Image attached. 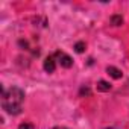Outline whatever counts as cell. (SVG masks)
Masks as SVG:
<instances>
[{
	"mask_svg": "<svg viewBox=\"0 0 129 129\" xmlns=\"http://www.w3.org/2000/svg\"><path fill=\"white\" fill-rule=\"evenodd\" d=\"M23 100H24V93L18 87H12L9 90H5L2 87V108L8 114H12V115L20 114Z\"/></svg>",
	"mask_w": 129,
	"mask_h": 129,
	"instance_id": "obj_1",
	"label": "cell"
},
{
	"mask_svg": "<svg viewBox=\"0 0 129 129\" xmlns=\"http://www.w3.org/2000/svg\"><path fill=\"white\" fill-rule=\"evenodd\" d=\"M111 23H112L114 26H120V24L123 23L121 15H112V17H111Z\"/></svg>",
	"mask_w": 129,
	"mask_h": 129,
	"instance_id": "obj_6",
	"label": "cell"
},
{
	"mask_svg": "<svg viewBox=\"0 0 129 129\" xmlns=\"http://www.w3.org/2000/svg\"><path fill=\"white\" fill-rule=\"evenodd\" d=\"M52 129H67V127H62V126H56V127H52Z\"/></svg>",
	"mask_w": 129,
	"mask_h": 129,
	"instance_id": "obj_9",
	"label": "cell"
},
{
	"mask_svg": "<svg viewBox=\"0 0 129 129\" xmlns=\"http://www.w3.org/2000/svg\"><path fill=\"white\" fill-rule=\"evenodd\" d=\"M55 69H56V56H55V55H50V56H47L46 61H44V70H46L47 73H53Z\"/></svg>",
	"mask_w": 129,
	"mask_h": 129,
	"instance_id": "obj_3",
	"label": "cell"
},
{
	"mask_svg": "<svg viewBox=\"0 0 129 129\" xmlns=\"http://www.w3.org/2000/svg\"><path fill=\"white\" fill-rule=\"evenodd\" d=\"M18 129H34V126H32L30 123H21V124L18 126Z\"/></svg>",
	"mask_w": 129,
	"mask_h": 129,
	"instance_id": "obj_8",
	"label": "cell"
},
{
	"mask_svg": "<svg viewBox=\"0 0 129 129\" xmlns=\"http://www.w3.org/2000/svg\"><path fill=\"white\" fill-rule=\"evenodd\" d=\"M106 72H108V75H109L111 78H114V79H120V78L123 76V73H121L118 69H115V67H108Z\"/></svg>",
	"mask_w": 129,
	"mask_h": 129,
	"instance_id": "obj_4",
	"label": "cell"
},
{
	"mask_svg": "<svg viewBox=\"0 0 129 129\" xmlns=\"http://www.w3.org/2000/svg\"><path fill=\"white\" fill-rule=\"evenodd\" d=\"M55 56H56V62L59 64L61 67H64V69H70V67L73 66V59H72L67 53H64V52H56Z\"/></svg>",
	"mask_w": 129,
	"mask_h": 129,
	"instance_id": "obj_2",
	"label": "cell"
},
{
	"mask_svg": "<svg viewBox=\"0 0 129 129\" xmlns=\"http://www.w3.org/2000/svg\"><path fill=\"white\" fill-rule=\"evenodd\" d=\"M97 90L99 91H109L111 90V85L106 81H99L97 82Z\"/></svg>",
	"mask_w": 129,
	"mask_h": 129,
	"instance_id": "obj_5",
	"label": "cell"
},
{
	"mask_svg": "<svg viewBox=\"0 0 129 129\" xmlns=\"http://www.w3.org/2000/svg\"><path fill=\"white\" fill-rule=\"evenodd\" d=\"M75 50H76L78 53H82V52L85 50V43H84V41H79V43H76V46H75Z\"/></svg>",
	"mask_w": 129,
	"mask_h": 129,
	"instance_id": "obj_7",
	"label": "cell"
},
{
	"mask_svg": "<svg viewBox=\"0 0 129 129\" xmlns=\"http://www.w3.org/2000/svg\"><path fill=\"white\" fill-rule=\"evenodd\" d=\"M106 129H114V127H106Z\"/></svg>",
	"mask_w": 129,
	"mask_h": 129,
	"instance_id": "obj_10",
	"label": "cell"
}]
</instances>
